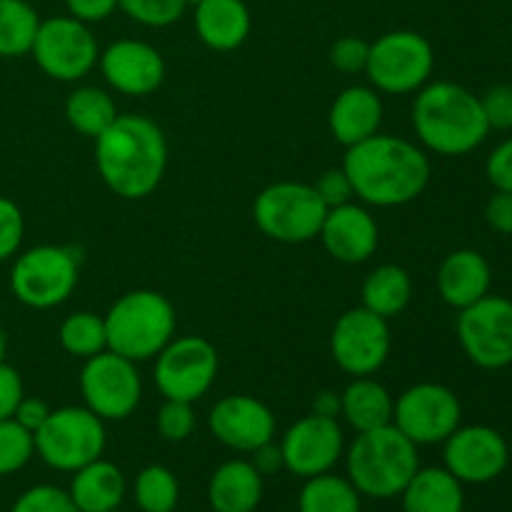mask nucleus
Instances as JSON below:
<instances>
[{
    "mask_svg": "<svg viewBox=\"0 0 512 512\" xmlns=\"http://www.w3.org/2000/svg\"><path fill=\"white\" fill-rule=\"evenodd\" d=\"M25 235V218L18 205L0 195V263L18 255Z\"/></svg>",
    "mask_w": 512,
    "mask_h": 512,
    "instance_id": "4c0bfd02",
    "label": "nucleus"
},
{
    "mask_svg": "<svg viewBox=\"0 0 512 512\" xmlns=\"http://www.w3.org/2000/svg\"><path fill=\"white\" fill-rule=\"evenodd\" d=\"M443 445L445 470L463 485L493 483L510 463L508 440L488 425H460Z\"/></svg>",
    "mask_w": 512,
    "mask_h": 512,
    "instance_id": "dca6fc26",
    "label": "nucleus"
},
{
    "mask_svg": "<svg viewBox=\"0 0 512 512\" xmlns=\"http://www.w3.org/2000/svg\"><path fill=\"white\" fill-rule=\"evenodd\" d=\"M108 512H120V508H115V510H108Z\"/></svg>",
    "mask_w": 512,
    "mask_h": 512,
    "instance_id": "603ef678",
    "label": "nucleus"
},
{
    "mask_svg": "<svg viewBox=\"0 0 512 512\" xmlns=\"http://www.w3.org/2000/svg\"><path fill=\"white\" fill-rule=\"evenodd\" d=\"M263 500V475L250 460H228L208 483V503L213 512H255Z\"/></svg>",
    "mask_w": 512,
    "mask_h": 512,
    "instance_id": "b1692460",
    "label": "nucleus"
},
{
    "mask_svg": "<svg viewBox=\"0 0 512 512\" xmlns=\"http://www.w3.org/2000/svg\"><path fill=\"white\" fill-rule=\"evenodd\" d=\"M418 468V445L393 423L358 433L345 453L348 480L360 495L373 500L398 498Z\"/></svg>",
    "mask_w": 512,
    "mask_h": 512,
    "instance_id": "20e7f679",
    "label": "nucleus"
},
{
    "mask_svg": "<svg viewBox=\"0 0 512 512\" xmlns=\"http://www.w3.org/2000/svg\"><path fill=\"white\" fill-rule=\"evenodd\" d=\"M458 340L470 363L483 370L512 365V300L485 295L458 315Z\"/></svg>",
    "mask_w": 512,
    "mask_h": 512,
    "instance_id": "ddd939ff",
    "label": "nucleus"
},
{
    "mask_svg": "<svg viewBox=\"0 0 512 512\" xmlns=\"http://www.w3.org/2000/svg\"><path fill=\"white\" fill-rule=\"evenodd\" d=\"M313 413L325 415V418H335V415L340 413V395H333V393H320L318 398H315Z\"/></svg>",
    "mask_w": 512,
    "mask_h": 512,
    "instance_id": "09e8293b",
    "label": "nucleus"
},
{
    "mask_svg": "<svg viewBox=\"0 0 512 512\" xmlns=\"http://www.w3.org/2000/svg\"><path fill=\"white\" fill-rule=\"evenodd\" d=\"M195 413L193 403L183 400H165L158 410V433L170 443H183L193 435Z\"/></svg>",
    "mask_w": 512,
    "mask_h": 512,
    "instance_id": "e433bc0d",
    "label": "nucleus"
},
{
    "mask_svg": "<svg viewBox=\"0 0 512 512\" xmlns=\"http://www.w3.org/2000/svg\"><path fill=\"white\" fill-rule=\"evenodd\" d=\"M438 293L450 308L463 310L490 293L493 273L485 255L478 250H455L438 268Z\"/></svg>",
    "mask_w": 512,
    "mask_h": 512,
    "instance_id": "4be33fe9",
    "label": "nucleus"
},
{
    "mask_svg": "<svg viewBox=\"0 0 512 512\" xmlns=\"http://www.w3.org/2000/svg\"><path fill=\"white\" fill-rule=\"evenodd\" d=\"M208 428L225 448L253 453L275 438V415L253 395H225L210 410Z\"/></svg>",
    "mask_w": 512,
    "mask_h": 512,
    "instance_id": "a211bd4d",
    "label": "nucleus"
},
{
    "mask_svg": "<svg viewBox=\"0 0 512 512\" xmlns=\"http://www.w3.org/2000/svg\"><path fill=\"white\" fill-rule=\"evenodd\" d=\"M30 55L48 78L75 83L98 65L100 48L88 23L73 15L40 20Z\"/></svg>",
    "mask_w": 512,
    "mask_h": 512,
    "instance_id": "9d476101",
    "label": "nucleus"
},
{
    "mask_svg": "<svg viewBox=\"0 0 512 512\" xmlns=\"http://www.w3.org/2000/svg\"><path fill=\"white\" fill-rule=\"evenodd\" d=\"M388 320L370 313L368 308H353L340 315L330 333V353L335 365L353 378L375 375L390 355Z\"/></svg>",
    "mask_w": 512,
    "mask_h": 512,
    "instance_id": "2eb2a0df",
    "label": "nucleus"
},
{
    "mask_svg": "<svg viewBox=\"0 0 512 512\" xmlns=\"http://www.w3.org/2000/svg\"><path fill=\"white\" fill-rule=\"evenodd\" d=\"M490 130H512V83H498L480 98Z\"/></svg>",
    "mask_w": 512,
    "mask_h": 512,
    "instance_id": "ea45409f",
    "label": "nucleus"
},
{
    "mask_svg": "<svg viewBox=\"0 0 512 512\" xmlns=\"http://www.w3.org/2000/svg\"><path fill=\"white\" fill-rule=\"evenodd\" d=\"M463 405L440 383H418L405 390L393 408V425L415 445L445 443L460 428Z\"/></svg>",
    "mask_w": 512,
    "mask_h": 512,
    "instance_id": "4468645a",
    "label": "nucleus"
},
{
    "mask_svg": "<svg viewBox=\"0 0 512 512\" xmlns=\"http://www.w3.org/2000/svg\"><path fill=\"white\" fill-rule=\"evenodd\" d=\"M33 455V433H28L13 418L0 420V478H8V475L23 470Z\"/></svg>",
    "mask_w": 512,
    "mask_h": 512,
    "instance_id": "72a5a7b5",
    "label": "nucleus"
},
{
    "mask_svg": "<svg viewBox=\"0 0 512 512\" xmlns=\"http://www.w3.org/2000/svg\"><path fill=\"white\" fill-rule=\"evenodd\" d=\"M325 203L308 183L283 180L258 193L253 203V220L265 238L285 245H300L318 238L323 225Z\"/></svg>",
    "mask_w": 512,
    "mask_h": 512,
    "instance_id": "0eeeda50",
    "label": "nucleus"
},
{
    "mask_svg": "<svg viewBox=\"0 0 512 512\" xmlns=\"http://www.w3.org/2000/svg\"><path fill=\"white\" fill-rule=\"evenodd\" d=\"M98 65L110 88L135 98L155 93L165 80L163 55L143 40H115L100 53Z\"/></svg>",
    "mask_w": 512,
    "mask_h": 512,
    "instance_id": "6ab92c4d",
    "label": "nucleus"
},
{
    "mask_svg": "<svg viewBox=\"0 0 512 512\" xmlns=\"http://www.w3.org/2000/svg\"><path fill=\"white\" fill-rule=\"evenodd\" d=\"M250 463L255 465V470H258L260 475H275L278 470H285L283 465V453H280V445H275L273 440L265 445H260L258 450H253V460Z\"/></svg>",
    "mask_w": 512,
    "mask_h": 512,
    "instance_id": "de8ad7c7",
    "label": "nucleus"
},
{
    "mask_svg": "<svg viewBox=\"0 0 512 512\" xmlns=\"http://www.w3.org/2000/svg\"><path fill=\"white\" fill-rule=\"evenodd\" d=\"M193 10L195 33L210 50L228 53L248 40L253 18L245 0H203Z\"/></svg>",
    "mask_w": 512,
    "mask_h": 512,
    "instance_id": "5701e85b",
    "label": "nucleus"
},
{
    "mask_svg": "<svg viewBox=\"0 0 512 512\" xmlns=\"http://www.w3.org/2000/svg\"><path fill=\"white\" fill-rule=\"evenodd\" d=\"M95 168L118 198L153 195L168 168V143L160 125L145 115H118L95 138Z\"/></svg>",
    "mask_w": 512,
    "mask_h": 512,
    "instance_id": "f03ea898",
    "label": "nucleus"
},
{
    "mask_svg": "<svg viewBox=\"0 0 512 512\" xmlns=\"http://www.w3.org/2000/svg\"><path fill=\"white\" fill-rule=\"evenodd\" d=\"M485 175L495 190L512 193V138L503 140L493 153L488 155L485 163Z\"/></svg>",
    "mask_w": 512,
    "mask_h": 512,
    "instance_id": "79ce46f5",
    "label": "nucleus"
},
{
    "mask_svg": "<svg viewBox=\"0 0 512 512\" xmlns=\"http://www.w3.org/2000/svg\"><path fill=\"white\" fill-rule=\"evenodd\" d=\"M118 8L145 28H168L185 13V0H118Z\"/></svg>",
    "mask_w": 512,
    "mask_h": 512,
    "instance_id": "f704fd0d",
    "label": "nucleus"
},
{
    "mask_svg": "<svg viewBox=\"0 0 512 512\" xmlns=\"http://www.w3.org/2000/svg\"><path fill=\"white\" fill-rule=\"evenodd\" d=\"M170 512H175V510H170Z\"/></svg>",
    "mask_w": 512,
    "mask_h": 512,
    "instance_id": "5fc2aeb1",
    "label": "nucleus"
},
{
    "mask_svg": "<svg viewBox=\"0 0 512 512\" xmlns=\"http://www.w3.org/2000/svg\"><path fill=\"white\" fill-rule=\"evenodd\" d=\"M5 348H8V343H5V333H3V325H0V360H5Z\"/></svg>",
    "mask_w": 512,
    "mask_h": 512,
    "instance_id": "8fccbe9b",
    "label": "nucleus"
},
{
    "mask_svg": "<svg viewBox=\"0 0 512 512\" xmlns=\"http://www.w3.org/2000/svg\"><path fill=\"white\" fill-rule=\"evenodd\" d=\"M118 115L113 95L103 88H95V85L75 88L65 100V118H68L70 128L78 130L85 138H98L113 125Z\"/></svg>",
    "mask_w": 512,
    "mask_h": 512,
    "instance_id": "c85d7f7f",
    "label": "nucleus"
},
{
    "mask_svg": "<svg viewBox=\"0 0 512 512\" xmlns=\"http://www.w3.org/2000/svg\"><path fill=\"white\" fill-rule=\"evenodd\" d=\"M463 512H468V510H463Z\"/></svg>",
    "mask_w": 512,
    "mask_h": 512,
    "instance_id": "864d4df0",
    "label": "nucleus"
},
{
    "mask_svg": "<svg viewBox=\"0 0 512 512\" xmlns=\"http://www.w3.org/2000/svg\"><path fill=\"white\" fill-rule=\"evenodd\" d=\"M318 238L323 240V248L335 260L348 265L365 263L378 250V223L373 215L355 205L353 200L338 208H328L323 225H320Z\"/></svg>",
    "mask_w": 512,
    "mask_h": 512,
    "instance_id": "aec40b11",
    "label": "nucleus"
},
{
    "mask_svg": "<svg viewBox=\"0 0 512 512\" xmlns=\"http://www.w3.org/2000/svg\"><path fill=\"white\" fill-rule=\"evenodd\" d=\"M108 350L143 363L153 360L175 338V308L163 293L130 290L105 313Z\"/></svg>",
    "mask_w": 512,
    "mask_h": 512,
    "instance_id": "39448f33",
    "label": "nucleus"
},
{
    "mask_svg": "<svg viewBox=\"0 0 512 512\" xmlns=\"http://www.w3.org/2000/svg\"><path fill=\"white\" fill-rule=\"evenodd\" d=\"M403 498V512H463V483L445 468H418Z\"/></svg>",
    "mask_w": 512,
    "mask_h": 512,
    "instance_id": "a878e982",
    "label": "nucleus"
},
{
    "mask_svg": "<svg viewBox=\"0 0 512 512\" xmlns=\"http://www.w3.org/2000/svg\"><path fill=\"white\" fill-rule=\"evenodd\" d=\"M78 285L75 253L60 245H35L15 258L10 270V290L33 310L63 305Z\"/></svg>",
    "mask_w": 512,
    "mask_h": 512,
    "instance_id": "1a4fd4ad",
    "label": "nucleus"
},
{
    "mask_svg": "<svg viewBox=\"0 0 512 512\" xmlns=\"http://www.w3.org/2000/svg\"><path fill=\"white\" fill-rule=\"evenodd\" d=\"M345 450L343 428L335 418L310 413L288 428L280 440V453L288 473L298 478L330 473Z\"/></svg>",
    "mask_w": 512,
    "mask_h": 512,
    "instance_id": "f3484780",
    "label": "nucleus"
},
{
    "mask_svg": "<svg viewBox=\"0 0 512 512\" xmlns=\"http://www.w3.org/2000/svg\"><path fill=\"white\" fill-rule=\"evenodd\" d=\"M368 55V40L355 38V35H345V38L335 40L333 48H330V63H333L340 73H365V68H368Z\"/></svg>",
    "mask_w": 512,
    "mask_h": 512,
    "instance_id": "58836bf2",
    "label": "nucleus"
},
{
    "mask_svg": "<svg viewBox=\"0 0 512 512\" xmlns=\"http://www.w3.org/2000/svg\"><path fill=\"white\" fill-rule=\"evenodd\" d=\"M40 18L25 0H0V58H20L33 48Z\"/></svg>",
    "mask_w": 512,
    "mask_h": 512,
    "instance_id": "7c9ffc66",
    "label": "nucleus"
},
{
    "mask_svg": "<svg viewBox=\"0 0 512 512\" xmlns=\"http://www.w3.org/2000/svg\"><path fill=\"white\" fill-rule=\"evenodd\" d=\"M133 493L143 512H170L178 505L180 485L165 465H148L135 478Z\"/></svg>",
    "mask_w": 512,
    "mask_h": 512,
    "instance_id": "473e14b6",
    "label": "nucleus"
},
{
    "mask_svg": "<svg viewBox=\"0 0 512 512\" xmlns=\"http://www.w3.org/2000/svg\"><path fill=\"white\" fill-rule=\"evenodd\" d=\"M383 123V100L378 90L368 85H350L330 105L328 125L333 138L350 148L380 133Z\"/></svg>",
    "mask_w": 512,
    "mask_h": 512,
    "instance_id": "412c9836",
    "label": "nucleus"
},
{
    "mask_svg": "<svg viewBox=\"0 0 512 512\" xmlns=\"http://www.w3.org/2000/svg\"><path fill=\"white\" fill-rule=\"evenodd\" d=\"M393 408L395 400L390 390L370 375L353 378V383H348V388L340 393V413L355 433L390 425L393 423Z\"/></svg>",
    "mask_w": 512,
    "mask_h": 512,
    "instance_id": "bb28decb",
    "label": "nucleus"
},
{
    "mask_svg": "<svg viewBox=\"0 0 512 512\" xmlns=\"http://www.w3.org/2000/svg\"><path fill=\"white\" fill-rule=\"evenodd\" d=\"M360 498L363 495L355 490L343 475L323 473L305 478L303 490L298 495L300 512H360Z\"/></svg>",
    "mask_w": 512,
    "mask_h": 512,
    "instance_id": "c756f323",
    "label": "nucleus"
},
{
    "mask_svg": "<svg viewBox=\"0 0 512 512\" xmlns=\"http://www.w3.org/2000/svg\"><path fill=\"white\" fill-rule=\"evenodd\" d=\"M413 300V278L400 265H380L363 283V308L380 318H398Z\"/></svg>",
    "mask_w": 512,
    "mask_h": 512,
    "instance_id": "cd10ccee",
    "label": "nucleus"
},
{
    "mask_svg": "<svg viewBox=\"0 0 512 512\" xmlns=\"http://www.w3.org/2000/svg\"><path fill=\"white\" fill-rule=\"evenodd\" d=\"M80 393L85 408L100 420H125L135 413L143 398V380L133 360L103 350L85 360L80 370Z\"/></svg>",
    "mask_w": 512,
    "mask_h": 512,
    "instance_id": "f8f14e48",
    "label": "nucleus"
},
{
    "mask_svg": "<svg viewBox=\"0 0 512 512\" xmlns=\"http://www.w3.org/2000/svg\"><path fill=\"white\" fill-rule=\"evenodd\" d=\"M485 220L495 233L512 235V193L495 190V195L485 205Z\"/></svg>",
    "mask_w": 512,
    "mask_h": 512,
    "instance_id": "c03bdc74",
    "label": "nucleus"
},
{
    "mask_svg": "<svg viewBox=\"0 0 512 512\" xmlns=\"http://www.w3.org/2000/svg\"><path fill=\"white\" fill-rule=\"evenodd\" d=\"M25 388L23 380H20V373L8 365L5 360H0V420L13 418L15 408L23 400Z\"/></svg>",
    "mask_w": 512,
    "mask_h": 512,
    "instance_id": "37998d69",
    "label": "nucleus"
},
{
    "mask_svg": "<svg viewBox=\"0 0 512 512\" xmlns=\"http://www.w3.org/2000/svg\"><path fill=\"white\" fill-rule=\"evenodd\" d=\"M413 128L425 148L450 158L478 150L490 133L480 95L448 80L425 83L418 90Z\"/></svg>",
    "mask_w": 512,
    "mask_h": 512,
    "instance_id": "7ed1b4c3",
    "label": "nucleus"
},
{
    "mask_svg": "<svg viewBox=\"0 0 512 512\" xmlns=\"http://www.w3.org/2000/svg\"><path fill=\"white\" fill-rule=\"evenodd\" d=\"M313 188L318 190V195H320V200L325 203V208H338V205L350 203L355 195L353 185H350V178L345 175L343 168L323 173Z\"/></svg>",
    "mask_w": 512,
    "mask_h": 512,
    "instance_id": "a19ab883",
    "label": "nucleus"
},
{
    "mask_svg": "<svg viewBox=\"0 0 512 512\" xmlns=\"http://www.w3.org/2000/svg\"><path fill=\"white\" fill-rule=\"evenodd\" d=\"M343 170L355 198L375 208H400L425 193L430 183V158L423 148L398 135L373 138L345 148Z\"/></svg>",
    "mask_w": 512,
    "mask_h": 512,
    "instance_id": "f257e3e1",
    "label": "nucleus"
},
{
    "mask_svg": "<svg viewBox=\"0 0 512 512\" xmlns=\"http://www.w3.org/2000/svg\"><path fill=\"white\" fill-rule=\"evenodd\" d=\"M70 500L80 512H108L120 508L125 498V475L115 463L98 458L75 470L68 488Z\"/></svg>",
    "mask_w": 512,
    "mask_h": 512,
    "instance_id": "393cba45",
    "label": "nucleus"
},
{
    "mask_svg": "<svg viewBox=\"0 0 512 512\" xmlns=\"http://www.w3.org/2000/svg\"><path fill=\"white\" fill-rule=\"evenodd\" d=\"M68 15L83 23H100L118 10V0H65Z\"/></svg>",
    "mask_w": 512,
    "mask_h": 512,
    "instance_id": "a18cd8bd",
    "label": "nucleus"
},
{
    "mask_svg": "<svg viewBox=\"0 0 512 512\" xmlns=\"http://www.w3.org/2000/svg\"><path fill=\"white\" fill-rule=\"evenodd\" d=\"M435 68L433 45L415 30H390L370 43L368 75L370 85L380 93H418Z\"/></svg>",
    "mask_w": 512,
    "mask_h": 512,
    "instance_id": "6e6552de",
    "label": "nucleus"
},
{
    "mask_svg": "<svg viewBox=\"0 0 512 512\" xmlns=\"http://www.w3.org/2000/svg\"><path fill=\"white\" fill-rule=\"evenodd\" d=\"M218 350L200 335L173 338L155 355V385L165 400L195 403L218 378Z\"/></svg>",
    "mask_w": 512,
    "mask_h": 512,
    "instance_id": "9b49d317",
    "label": "nucleus"
},
{
    "mask_svg": "<svg viewBox=\"0 0 512 512\" xmlns=\"http://www.w3.org/2000/svg\"><path fill=\"white\" fill-rule=\"evenodd\" d=\"M58 340L63 345L65 353L75 355V358H93V355L108 350V333H105V318L100 315L80 310V313L68 315L60 323Z\"/></svg>",
    "mask_w": 512,
    "mask_h": 512,
    "instance_id": "2f4dec72",
    "label": "nucleus"
},
{
    "mask_svg": "<svg viewBox=\"0 0 512 512\" xmlns=\"http://www.w3.org/2000/svg\"><path fill=\"white\" fill-rule=\"evenodd\" d=\"M203 3V0H185V5H188V8H195V5H200Z\"/></svg>",
    "mask_w": 512,
    "mask_h": 512,
    "instance_id": "3c124183",
    "label": "nucleus"
},
{
    "mask_svg": "<svg viewBox=\"0 0 512 512\" xmlns=\"http://www.w3.org/2000/svg\"><path fill=\"white\" fill-rule=\"evenodd\" d=\"M105 420H100L88 408H58L48 415L40 430L33 433L35 455L48 468L60 473H75L93 460L103 458Z\"/></svg>",
    "mask_w": 512,
    "mask_h": 512,
    "instance_id": "423d86ee",
    "label": "nucleus"
},
{
    "mask_svg": "<svg viewBox=\"0 0 512 512\" xmlns=\"http://www.w3.org/2000/svg\"><path fill=\"white\" fill-rule=\"evenodd\" d=\"M50 413H53V410H50V405L45 403V400L28 398V395H23V400H20L18 408H15L13 420L18 425H23L28 433H35V430H40V425L48 420Z\"/></svg>",
    "mask_w": 512,
    "mask_h": 512,
    "instance_id": "49530a36",
    "label": "nucleus"
},
{
    "mask_svg": "<svg viewBox=\"0 0 512 512\" xmlns=\"http://www.w3.org/2000/svg\"><path fill=\"white\" fill-rule=\"evenodd\" d=\"M10 512H80L70 500L68 490L55 485H35L28 488L13 503Z\"/></svg>",
    "mask_w": 512,
    "mask_h": 512,
    "instance_id": "c9c22d12",
    "label": "nucleus"
}]
</instances>
